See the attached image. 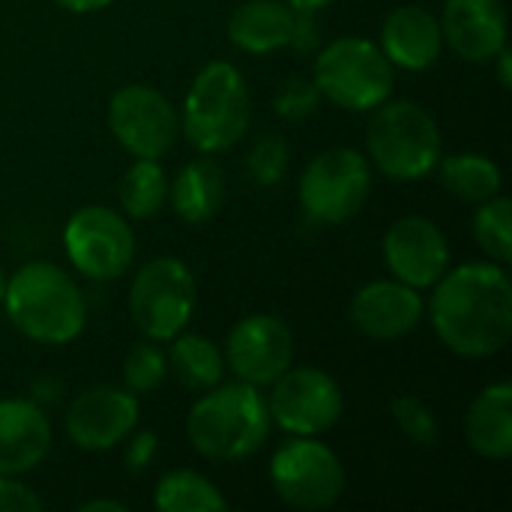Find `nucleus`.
<instances>
[{"label": "nucleus", "mask_w": 512, "mask_h": 512, "mask_svg": "<svg viewBox=\"0 0 512 512\" xmlns=\"http://www.w3.org/2000/svg\"><path fill=\"white\" fill-rule=\"evenodd\" d=\"M372 192L369 159L354 147H330L318 153L300 177V204L318 225H342L354 219Z\"/></svg>", "instance_id": "6e6552de"}, {"label": "nucleus", "mask_w": 512, "mask_h": 512, "mask_svg": "<svg viewBox=\"0 0 512 512\" xmlns=\"http://www.w3.org/2000/svg\"><path fill=\"white\" fill-rule=\"evenodd\" d=\"M153 504L159 512H216L228 507L222 492L198 471H168L156 486Z\"/></svg>", "instance_id": "a878e982"}, {"label": "nucleus", "mask_w": 512, "mask_h": 512, "mask_svg": "<svg viewBox=\"0 0 512 512\" xmlns=\"http://www.w3.org/2000/svg\"><path fill=\"white\" fill-rule=\"evenodd\" d=\"M102 510H111V512H126V507L120 504V501H108V498H96V501H84L78 512H102Z\"/></svg>", "instance_id": "c9c22d12"}, {"label": "nucleus", "mask_w": 512, "mask_h": 512, "mask_svg": "<svg viewBox=\"0 0 512 512\" xmlns=\"http://www.w3.org/2000/svg\"><path fill=\"white\" fill-rule=\"evenodd\" d=\"M228 39L246 54H270L279 48L312 51L318 27L312 12H297L282 0H249L231 15Z\"/></svg>", "instance_id": "2eb2a0df"}, {"label": "nucleus", "mask_w": 512, "mask_h": 512, "mask_svg": "<svg viewBox=\"0 0 512 512\" xmlns=\"http://www.w3.org/2000/svg\"><path fill=\"white\" fill-rule=\"evenodd\" d=\"M57 6H63L66 12H78V15H87V12H99L105 9L108 3L114 0H54Z\"/></svg>", "instance_id": "72a5a7b5"}, {"label": "nucleus", "mask_w": 512, "mask_h": 512, "mask_svg": "<svg viewBox=\"0 0 512 512\" xmlns=\"http://www.w3.org/2000/svg\"><path fill=\"white\" fill-rule=\"evenodd\" d=\"M384 264L393 279L423 291L450 270V246L426 216H402L384 234Z\"/></svg>", "instance_id": "dca6fc26"}, {"label": "nucleus", "mask_w": 512, "mask_h": 512, "mask_svg": "<svg viewBox=\"0 0 512 512\" xmlns=\"http://www.w3.org/2000/svg\"><path fill=\"white\" fill-rule=\"evenodd\" d=\"M168 375V357L159 348V342H138L129 348L126 360H123V387L135 396H147L153 390L162 387Z\"/></svg>", "instance_id": "cd10ccee"}, {"label": "nucleus", "mask_w": 512, "mask_h": 512, "mask_svg": "<svg viewBox=\"0 0 512 512\" xmlns=\"http://www.w3.org/2000/svg\"><path fill=\"white\" fill-rule=\"evenodd\" d=\"M288 165H291V156H288V144L282 135H264L252 144L249 156H246V171L249 177L270 189V186H279L288 174Z\"/></svg>", "instance_id": "c85d7f7f"}, {"label": "nucleus", "mask_w": 512, "mask_h": 512, "mask_svg": "<svg viewBox=\"0 0 512 512\" xmlns=\"http://www.w3.org/2000/svg\"><path fill=\"white\" fill-rule=\"evenodd\" d=\"M465 438L483 459L504 462L512 456V384H489L468 408Z\"/></svg>", "instance_id": "412c9836"}, {"label": "nucleus", "mask_w": 512, "mask_h": 512, "mask_svg": "<svg viewBox=\"0 0 512 512\" xmlns=\"http://www.w3.org/2000/svg\"><path fill=\"white\" fill-rule=\"evenodd\" d=\"M321 99L324 96H321V90L315 87L312 78H288L279 87L276 99H273V111L282 120H303V117L318 111Z\"/></svg>", "instance_id": "7c9ffc66"}, {"label": "nucleus", "mask_w": 512, "mask_h": 512, "mask_svg": "<svg viewBox=\"0 0 512 512\" xmlns=\"http://www.w3.org/2000/svg\"><path fill=\"white\" fill-rule=\"evenodd\" d=\"M270 387V417L288 435L318 438L330 432L345 411L336 378L315 366H288Z\"/></svg>", "instance_id": "9b49d317"}, {"label": "nucleus", "mask_w": 512, "mask_h": 512, "mask_svg": "<svg viewBox=\"0 0 512 512\" xmlns=\"http://www.w3.org/2000/svg\"><path fill=\"white\" fill-rule=\"evenodd\" d=\"M108 129L135 159H162L180 135V117L165 93L126 84L108 102Z\"/></svg>", "instance_id": "f8f14e48"}, {"label": "nucleus", "mask_w": 512, "mask_h": 512, "mask_svg": "<svg viewBox=\"0 0 512 512\" xmlns=\"http://www.w3.org/2000/svg\"><path fill=\"white\" fill-rule=\"evenodd\" d=\"M270 483L294 510H327L345 492V468L324 441L291 435V441L273 453Z\"/></svg>", "instance_id": "1a4fd4ad"}, {"label": "nucleus", "mask_w": 512, "mask_h": 512, "mask_svg": "<svg viewBox=\"0 0 512 512\" xmlns=\"http://www.w3.org/2000/svg\"><path fill=\"white\" fill-rule=\"evenodd\" d=\"M429 321L459 357L486 360L512 336V282L504 264L471 261L432 285Z\"/></svg>", "instance_id": "f257e3e1"}, {"label": "nucleus", "mask_w": 512, "mask_h": 512, "mask_svg": "<svg viewBox=\"0 0 512 512\" xmlns=\"http://www.w3.org/2000/svg\"><path fill=\"white\" fill-rule=\"evenodd\" d=\"M168 198L183 222H210L225 204V171L210 156H198L177 171L174 183L168 186Z\"/></svg>", "instance_id": "4be33fe9"}, {"label": "nucleus", "mask_w": 512, "mask_h": 512, "mask_svg": "<svg viewBox=\"0 0 512 512\" xmlns=\"http://www.w3.org/2000/svg\"><path fill=\"white\" fill-rule=\"evenodd\" d=\"M495 60H498V78H501V87L504 90H510V60H512V54H510V48L504 45L498 54H495Z\"/></svg>", "instance_id": "f704fd0d"}, {"label": "nucleus", "mask_w": 512, "mask_h": 512, "mask_svg": "<svg viewBox=\"0 0 512 512\" xmlns=\"http://www.w3.org/2000/svg\"><path fill=\"white\" fill-rule=\"evenodd\" d=\"M390 411H393L396 426H399L414 444L432 447V444L438 441V420H435V414L429 411V405H426L423 399L402 393V396H396V399L390 402Z\"/></svg>", "instance_id": "c756f323"}, {"label": "nucleus", "mask_w": 512, "mask_h": 512, "mask_svg": "<svg viewBox=\"0 0 512 512\" xmlns=\"http://www.w3.org/2000/svg\"><path fill=\"white\" fill-rule=\"evenodd\" d=\"M63 249L72 267L96 282L120 279L135 258V234L111 207H81L63 228Z\"/></svg>", "instance_id": "9d476101"}, {"label": "nucleus", "mask_w": 512, "mask_h": 512, "mask_svg": "<svg viewBox=\"0 0 512 512\" xmlns=\"http://www.w3.org/2000/svg\"><path fill=\"white\" fill-rule=\"evenodd\" d=\"M366 147L375 168L393 183L426 180L444 153L435 117L411 99H387L372 111Z\"/></svg>", "instance_id": "20e7f679"}, {"label": "nucleus", "mask_w": 512, "mask_h": 512, "mask_svg": "<svg viewBox=\"0 0 512 512\" xmlns=\"http://www.w3.org/2000/svg\"><path fill=\"white\" fill-rule=\"evenodd\" d=\"M441 171V183L450 195H456L459 201L468 204H483L495 195H501V168L480 153H450L441 156L438 168Z\"/></svg>", "instance_id": "b1692460"}, {"label": "nucleus", "mask_w": 512, "mask_h": 512, "mask_svg": "<svg viewBox=\"0 0 512 512\" xmlns=\"http://www.w3.org/2000/svg\"><path fill=\"white\" fill-rule=\"evenodd\" d=\"M474 237L480 249L498 264L512 261V204L504 195L483 201L474 213Z\"/></svg>", "instance_id": "bb28decb"}, {"label": "nucleus", "mask_w": 512, "mask_h": 512, "mask_svg": "<svg viewBox=\"0 0 512 512\" xmlns=\"http://www.w3.org/2000/svg\"><path fill=\"white\" fill-rule=\"evenodd\" d=\"M252 102L243 72L228 60L207 63L183 102L180 129L198 153H225L249 129Z\"/></svg>", "instance_id": "39448f33"}, {"label": "nucleus", "mask_w": 512, "mask_h": 512, "mask_svg": "<svg viewBox=\"0 0 512 512\" xmlns=\"http://www.w3.org/2000/svg\"><path fill=\"white\" fill-rule=\"evenodd\" d=\"M168 369L177 375V381L192 393H207L216 384H222L225 375V354L222 348L198 333H180L171 339L168 348Z\"/></svg>", "instance_id": "5701e85b"}, {"label": "nucleus", "mask_w": 512, "mask_h": 512, "mask_svg": "<svg viewBox=\"0 0 512 512\" xmlns=\"http://www.w3.org/2000/svg\"><path fill=\"white\" fill-rule=\"evenodd\" d=\"M138 399L126 387H90L66 411V435L75 447L102 453L120 447L138 426Z\"/></svg>", "instance_id": "4468645a"}, {"label": "nucleus", "mask_w": 512, "mask_h": 512, "mask_svg": "<svg viewBox=\"0 0 512 512\" xmlns=\"http://www.w3.org/2000/svg\"><path fill=\"white\" fill-rule=\"evenodd\" d=\"M381 51L393 66L408 72H423L435 66L444 51L441 18L414 3L393 9L381 27Z\"/></svg>", "instance_id": "6ab92c4d"}, {"label": "nucleus", "mask_w": 512, "mask_h": 512, "mask_svg": "<svg viewBox=\"0 0 512 512\" xmlns=\"http://www.w3.org/2000/svg\"><path fill=\"white\" fill-rule=\"evenodd\" d=\"M423 312L426 306L420 291L399 279H375L363 285L351 300L354 327L375 342L408 336L423 321Z\"/></svg>", "instance_id": "f3484780"}, {"label": "nucleus", "mask_w": 512, "mask_h": 512, "mask_svg": "<svg viewBox=\"0 0 512 512\" xmlns=\"http://www.w3.org/2000/svg\"><path fill=\"white\" fill-rule=\"evenodd\" d=\"M291 9H297V12H318V9H324L327 3H333V0H285Z\"/></svg>", "instance_id": "e433bc0d"}, {"label": "nucleus", "mask_w": 512, "mask_h": 512, "mask_svg": "<svg viewBox=\"0 0 512 512\" xmlns=\"http://www.w3.org/2000/svg\"><path fill=\"white\" fill-rule=\"evenodd\" d=\"M312 81L324 99L345 111H375L393 96L396 66L384 57L381 45L363 36H342L318 51Z\"/></svg>", "instance_id": "423d86ee"}, {"label": "nucleus", "mask_w": 512, "mask_h": 512, "mask_svg": "<svg viewBox=\"0 0 512 512\" xmlns=\"http://www.w3.org/2000/svg\"><path fill=\"white\" fill-rule=\"evenodd\" d=\"M120 207L129 219H150L168 201V177L159 159H135L120 180Z\"/></svg>", "instance_id": "393cba45"}, {"label": "nucleus", "mask_w": 512, "mask_h": 512, "mask_svg": "<svg viewBox=\"0 0 512 512\" xmlns=\"http://www.w3.org/2000/svg\"><path fill=\"white\" fill-rule=\"evenodd\" d=\"M12 327L39 345H69L81 336L87 306L78 282L51 261H30L6 279L3 303Z\"/></svg>", "instance_id": "f03ea898"}, {"label": "nucleus", "mask_w": 512, "mask_h": 512, "mask_svg": "<svg viewBox=\"0 0 512 512\" xmlns=\"http://www.w3.org/2000/svg\"><path fill=\"white\" fill-rule=\"evenodd\" d=\"M444 42L468 63H492L507 45V12L501 0H447L441 18Z\"/></svg>", "instance_id": "a211bd4d"}, {"label": "nucleus", "mask_w": 512, "mask_h": 512, "mask_svg": "<svg viewBox=\"0 0 512 512\" xmlns=\"http://www.w3.org/2000/svg\"><path fill=\"white\" fill-rule=\"evenodd\" d=\"M156 450H159V438L156 432H138V435H129V447H126V468L132 474L144 471L153 459H156Z\"/></svg>", "instance_id": "473e14b6"}, {"label": "nucleus", "mask_w": 512, "mask_h": 512, "mask_svg": "<svg viewBox=\"0 0 512 512\" xmlns=\"http://www.w3.org/2000/svg\"><path fill=\"white\" fill-rule=\"evenodd\" d=\"M51 423L33 399H0V474L18 477L45 462Z\"/></svg>", "instance_id": "aec40b11"}, {"label": "nucleus", "mask_w": 512, "mask_h": 512, "mask_svg": "<svg viewBox=\"0 0 512 512\" xmlns=\"http://www.w3.org/2000/svg\"><path fill=\"white\" fill-rule=\"evenodd\" d=\"M198 306V285L180 258L147 261L129 288V315L144 339L171 342L180 336Z\"/></svg>", "instance_id": "0eeeda50"}, {"label": "nucleus", "mask_w": 512, "mask_h": 512, "mask_svg": "<svg viewBox=\"0 0 512 512\" xmlns=\"http://www.w3.org/2000/svg\"><path fill=\"white\" fill-rule=\"evenodd\" d=\"M3 291H6V273H3V267H0V303H3Z\"/></svg>", "instance_id": "4c0bfd02"}, {"label": "nucleus", "mask_w": 512, "mask_h": 512, "mask_svg": "<svg viewBox=\"0 0 512 512\" xmlns=\"http://www.w3.org/2000/svg\"><path fill=\"white\" fill-rule=\"evenodd\" d=\"M225 363L240 381L270 387L294 363V336L276 315H246L228 333Z\"/></svg>", "instance_id": "ddd939ff"}, {"label": "nucleus", "mask_w": 512, "mask_h": 512, "mask_svg": "<svg viewBox=\"0 0 512 512\" xmlns=\"http://www.w3.org/2000/svg\"><path fill=\"white\" fill-rule=\"evenodd\" d=\"M42 510V498L18 483L15 477L0 474V512H39Z\"/></svg>", "instance_id": "2f4dec72"}, {"label": "nucleus", "mask_w": 512, "mask_h": 512, "mask_svg": "<svg viewBox=\"0 0 512 512\" xmlns=\"http://www.w3.org/2000/svg\"><path fill=\"white\" fill-rule=\"evenodd\" d=\"M273 429L270 405L261 387L246 381L216 384L186 417V435L195 453L210 462H240L255 456Z\"/></svg>", "instance_id": "7ed1b4c3"}]
</instances>
